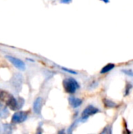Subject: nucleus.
<instances>
[{
	"mask_svg": "<svg viewBox=\"0 0 133 134\" xmlns=\"http://www.w3.org/2000/svg\"><path fill=\"white\" fill-rule=\"evenodd\" d=\"M0 100L6 104L12 110H16L20 108L18 106V102L16 99L13 95L5 91H0Z\"/></svg>",
	"mask_w": 133,
	"mask_h": 134,
	"instance_id": "f257e3e1",
	"label": "nucleus"
},
{
	"mask_svg": "<svg viewBox=\"0 0 133 134\" xmlns=\"http://www.w3.org/2000/svg\"><path fill=\"white\" fill-rule=\"evenodd\" d=\"M63 86L65 91L68 93H74L79 88V83L74 78H67L63 81Z\"/></svg>",
	"mask_w": 133,
	"mask_h": 134,
	"instance_id": "f03ea898",
	"label": "nucleus"
},
{
	"mask_svg": "<svg viewBox=\"0 0 133 134\" xmlns=\"http://www.w3.org/2000/svg\"><path fill=\"white\" fill-rule=\"evenodd\" d=\"M99 111H100V110L97 108H96L95 106L89 105L82 111V119L83 120H86V119H89V117H90V116H92L93 115H96Z\"/></svg>",
	"mask_w": 133,
	"mask_h": 134,
	"instance_id": "7ed1b4c3",
	"label": "nucleus"
},
{
	"mask_svg": "<svg viewBox=\"0 0 133 134\" xmlns=\"http://www.w3.org/2000/svg\"><path fill=\"white\" fill-rule=\"evenodd\" d=\"M27 119V113L25 111H16L12 117V122L21 123Z\"/></svg>",
	"mask_w": 133,
	"mask_h": 134,
	"instance_id": "20e7f679",
	"label": "nucleus"
},
{
	"mask_svg": "<svg viewBox=\"0 0 133 134\" xmlns=\"http://www.w3.org/2000/svg\"><path fill=\"white\" fill-rule=\"evenodd\" d=\"M17 69L20 70V71H24L25 68H26V66H25V64L20 59L18 58H16V57H11V56H6L5 57Z\"/></svg>",
	"mask_w": 133,
	"mask_h": 134,
	"instance_id": "39448f33",
	"label": "nucleus"
},
{
	"mask_svg": "<svg viewBox=\"0 0 133 134\" xmlns=\"http://www.w3.org/2000/svg\"><path fill=\"white\" fill-rule=\"evenodd\" d=\"M42 99L41 97H38L33 104V110L34 111V113L39 115L41 113V110H42Z\"/></svg>",
	"mask_w": 133,
	"mask_h": 134,
	"instance_id": "423d86ee",
	"label": "nucleus"
},
{
	"mask_svg": "<svg viewBox=\"0 0 133 134\" xmlns=\"http://www.w3.org/2000/svg\"><path fill=\"white\" fill-rule=\"evenodd\" d=\"M69 104L71 105L72 108H78L80 107L82 104V100L75 97H71L69 98Z\"/></svg>",
	"mask_w": 133,
	"mask_h": 134,
	"instance_id": "0eeeda50",
	"label": "nucleus"
},
{
	"mask_svg": "<svg viewBox=\"0 0 133 134\" xmlns=\"http://www.w3.org/2000/svg\"><path fill=\"white\" fill-rule=\"evenodd\" d=\"M115 67V64H107V65H105L102 70L100 71V73L101 74H106L107 72H110L112 69H114Z\"/></svg>",
	"mask_w": 133,
	"mask_h": 134,
	"instance_id": "6e6552de",
	"label": "nucleus"
},
{
	"mask_svg": "<svg viewBox=\"0 0 133 134\" xmlns=\"http://www.w3.org/2000/svg\"><path fill=\"white\" fill-rule=\"evenodd\" d=\"M103 103H104L105 106L107 107V108H114V107L116 106L114 102H113V101H111L110 100H107V99H104L103 100Z\"/></svg>",
	"mask_w": 133,
	"mask_h": 134,
	"instance_id": "1a4fd4ad",
	"label": "nucleus"
},
{
	"mask_svg": "<svg viewBox=\"0 0 133 134\" xmlns=\"http://www.w3.org/2000/svg\"><path fill=\"white\" fill-rule=\"evenodd\" d=\"M61 69H62L63 71H64L67 72V73H70V74H72V75H77V72H76V71H72V70H70V69H67V68H63V67H61Z\"/></svg>",
	"mask_w": 133,
	"mask_h": 134,
	"instance_id": "9d476101",
	"label": "nucleus"
},
{
	"mask_svg": "<svg viewBox=\"0 0 133 134\" xmlns=\"http://www.w3.org/2000/svg\"><path fill=\"white\" fill-rule=\"evenodd\" d=\"M125 74H126L127 75H129V76H133V71L132 70H123L122 71Z\"/></svg>",
	"mask_w": 133,
	"mask_h": 134,
	"instance_id": "9b49d317",
	"label": "nucleus"
},
{
	"mask_svg": "<svg viewBox=\"0 0 133 134\" xmlns=\"http://www.w3.org/2000/svg\"><path fill=\"white\" fill-rule=\"evenodd\" d=\"M132 89V86L131 85H129V83L126 86V89H125V92L127 91V93H125V95H128L129 94V91H130V90Z\"/></svg>",
	"mask_w": 133,
	"mask_h": 134,
	"instance_id": "f8f14e48",
	"label": "nucleus"
},
{
	"mask_svg": "<svg viewBox=\"0 0 133 134\" xmlns=\"http://www.w3.org/2000/svg\"><path fill=\"white\" fill-rule=\"evenodd\" d=\"M72 0H60V2L61 3H65V4H67V3H70Z\"/></svg>",
	"mask_w": 133,
	"mask_h": 134,
	"instance_id": "ddd939ff",
	"label": "nucleus"
},
{
	"mask_svg": "<svg viewBox=\"0 0 133 134\" xmlns=\"http://www.w3.org/2000/svg\"><path fill=\"white\" fill-rule=\"evenodd\" d=\"M101 1H103V2H105V3H108V2H110L109 0H101Z\"/></svg>",
	"mask_w": 133,
	"mask_h": 134,
	"instance_id": "4468645a",
	"label": "nucleus"
}]
</instances>
